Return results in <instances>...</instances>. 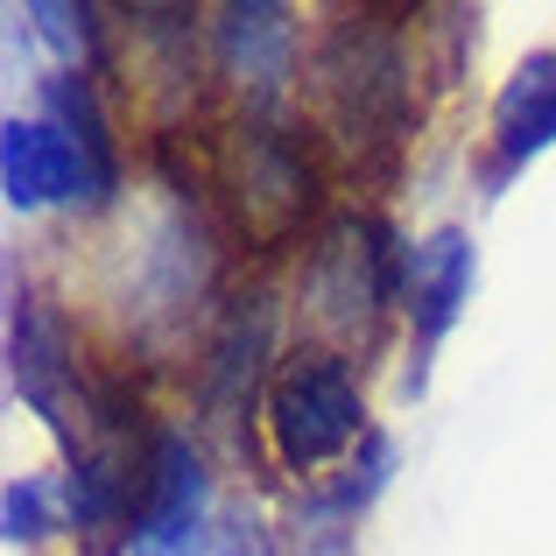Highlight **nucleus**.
<instances>
[{
  "mask_svg": "<svg viewBox=\"0 0 556 556\" xmlns=\"http://www.w3.org/2000/svg\"><path fill=\"white\" fill-rule=\"evenodd\" d=\"M422 113V64L402 22L359 8L331 14L303 64V135L325 169L353 184H380L402 169Z\"/></svg>",
  "mask_w": 556,
  "mask_h": 556,
  "instance_id": "1",
  "label": "nucleus"
},
{
  "mask_svg": "<svg viewBox=\"0 0 556 556\" xmlns=\"http://www.w3.org/2000/svg\"><path fill=\"white\" fill-rule=\"evenodd\" d=\"M190 149V177L169 184L204 204L218 240H232L247 261H275L289 247H311L325 226V155L311 135L275 113H240L204 121L190 135H169Z\"/></svg>",
  "mask_w": 556,
  "mask_h": 556,
  "instance_id": "2",
  "label": "nucleus"
},
{
  "mask_svg": "<svg viewBox=\"0 0 556 556\" xmlns=\"http://www.w3.org/2000/svg\"><path fill=\"white\" fill-rule=\"evenodd\" d=\"M402 240L380 226L374 212H331L317 240L303 247L296 275V345H325V353H374L388 317L402 311ZM367 367V359H359Z\"/></svg>",
  "mask_w": 556,
  "mask_h": 556,
  "instance_id": "3",
  "label": "nucleus"
},
{
  "mask_svg": "<svg viewBox=\"0 0 556 556\" xmlns=\"http://www.w3.org/2000/svg\"><path fill=\"white\" fill-rule=\"evenodd\" d=\"M374 422H367V380H359V359L325 353V345H289L275 359L268 388H261V444H268L275 472L317 479L331 465H353L367 451Z\"/></svg>",
  "mask_w": 556,
  "mask_h": 556,
  "instance_id": "4",
  "label": "nucleus"
},
{
  "mask_svg": "<svg viewBox=\"0 0 556 556\" xmlns=\"http://www.w3.org/2000/svg\"><path fill=\"white\" fill-rule=\"evenodd\" d=\"M204 42H212V78L232 85L240 113H275L289 92H303V14L275 8V0H254V8H212L204 22Z\"/></svg>",
  "mask_w": 556,
  "mask_h": 556,
  "instance_id": "5",
  "label": "nucleus"
},
{
  "mask_svg": "<svg viewBox=\"0 0 556 556\" xmlns=\"http://www.w3.org/2000/svg\"><path fill=\"white\" fill-rule=\"evenodd\" d=\"M8 380L56 437L78 458L92 444V380L78 374V345H71L64 317L42 296H22L8 317Z\"/></svg>",
  "mask_w": 556,
  "mask_h": 556,
  "instance_id": "6",
  "label": "nucleus"
},
{
  "mask_svg": "<svg viewBox=\"0 0 556 556\" xmlns=\"http://www.w3.org/2000/svg\"><path fill=\"white\" fill-rule=\"evenodd\" d=\"M212 543H218V521H212V479H204L198 444L184 430H155L141 507L121 556H212Z\"/></svg>",
  "mask_w": 556,
  "mask_h": 556,
  "instance_id": "7",
  "label": "nucleus"
},
{
  "mask_svg": "<svg viewBox=\"0 0 556 556\" xmlns=\"http://www.w3.org/2000/svg\"><path fill=\"white\" fill-rule=\"evenodd\" d=\"M479 282V254L465 226H437L422 240H402V325H408V353H416V388L430 374V353L451 339V325L465 317Z\"/></svg>",
  "mask_w": 556,
  "mask_h": 556,
  "instance_id": "8",
  "label": "nucleus"
},
{
  "mask_svg": "<svg viewBox=\"0 0 556 556\" xmlns=\"http://www.w3.org/2000/svg\"><path fill=\"white\" fill-rule=\"evenodd\" d=\"M268 339H275V311L268 289L232 296V311L218 317L212 345H204V422L212 430H240V416H261V388H268Z\"/></svg>",
  "mask_w": 556,
  "mask_h": 556,
  "instance_id": "9",
  "label": "nucleus"
},
{
  "mask_svg": "<svg viewBox=\"0 0 556 556\" xmlns=\"http://www.w3.org/2000/svg\"><path fill=\"white\" fill-rule=\"evenodd\" d=\"M556 141V50H535L507 71V85L493 92V113H486V184L501 190L515 169H529Z\"/></svg>",
  "mask_w": 556,
  "mask_h": 556,
  "instance_id": "10",
  "label": "nucleus"
},
{
  "mask_svg": "<svg viewBox=\"0 0 556 556\" xmlns=\"http://www.w3.org/2000/svg\"><path fill=\"white\" fill-rule=\"evenodd\" d=\"M50 529H71L64 472H22L8 486V543H42Z\"/></svg>",
  "mask_w": 556,
  "mask_h": 556,
  "instance_id": "11",
  "label": "nucleus"
},
{
  "mask_svg": "<svg viewBox=\"0 0 556 556\" xmlns=\"http://www.w3.org/2000/svg\"><path fill=\"white\" fill-rule=\"evenodd\" d=\"M212 556H268V535H261V521L226 515V521H218V543H212Z\"/></svg>",
  "mask_w": 556,
  "mask_h": 556,
  "instance_id": "12",
  "label": "nucleus"
}]
</instances>
